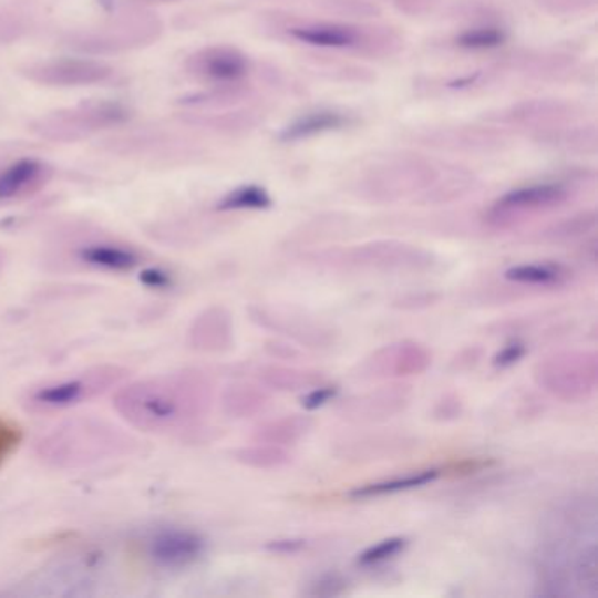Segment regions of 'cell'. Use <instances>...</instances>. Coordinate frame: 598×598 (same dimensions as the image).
I'll use <instances>...</instances> for the list:
<instances>
[{
    "instance_id": "cell-1",
    "label": "cell",
    "mask_w": 598,
    "mask_h": 598,
    "mask_svg": "<svg viewBox=\"0 0 598 598\" xmlns=\"http://www.w3.org/2000/svg\"><path fill=\"white\" fill-rule=\"evenodd\" d=\"M215 384L195 369L150 375L114 393L113 408L141 432L167 434L190 429L212 411Z\"/></svg>"
},
{
    "instance_id": "cell-2",
    "label": "cell",
    "mask_w": 598,
    "mask_h": 598,
    "mask_svg": "<svg viewBox=\"0 0 598 598\" xmlns=\"http://www.w3.org/2000/svg\"><path fill=\"white\" fill-rule=\"evenodd\" d=\"M140 441L106 417L78 416L60 423L35 443V456L56 471H81L127 458Z\"/></svg>"
},
{
    "instance_id": "cell-3",
    "label": "cell",
    "mask_w": 598,
    "mask_h": 598,
    "mask_svg": "<svg viewBox=\"0 0 598 598\" xmlns=\"http://www.w3.org/2000/svg\"><path fill=\"white\" fill-rule=\"evenodd\" d=\"M127 375V367L114 363L89 367L74 374L60 375L56 380L30 386L23 393L22 408L38 416L64 413L106 395L110 390L120 386Z\"/></svg>"
},
{
    "instance_id": "cell-4",
    "label": "cell",
    "mask_w": 598,
    "mask_h": 598,
    "mask_svg": "<svg viewBox=\"0 0 598 598\" xmlns=\"http://www.w3.org/2000/svg\"><path fill=\"white\" fill-rule=\"evenodd\" d=\"M540 390L565 404L590 401L598 388V354L594 350H569L544 357L534 367Z\"/></svg>"
},
{
    "instance_id": "cell-5",
    "label": "cell",
    "mask_w": 598,
    "mask_h": 598,
    "mask_svg": "<svg viewBox=\"0 0 598 598\" xmlns=\"http://www.w3.org/2000/svg\"><path fill=\"white\" fill-rule=\"evenodd\" d=\"M131 116V110L120 102H89L48 114L35 123L34 131L44 140L71 143L107 128L118 127L128 122Z\"/></svg>"
},
{
    "instance_id": "cell-6",
    "label": "cell",
    "mask_w": 598,
    "mask_h": 598,
    "mask_svg": "<svg viewBox=\"0 0 598 598\" xmlns=\"http://www.w3.org/2000/svg\"><path fill=\"white\" fill-rule=\"evenodd\" d=\"M56 266L74 270H95L123 275L143 266L144 257L140 249L106 236H81L71 245L60 248Z\"/></svg>"
},
{
    "instance_id": "cell-7",
    "label": "cell",
    "mask_w": 598,
    "mask_h": 598,
    "mask_svg": "<svg viewBox=\"0 0 598 598\" xmlns=\"http://www.w3.org/2000/svg\"><path fill=\"white\" fill-rule=\"evenodd\" d=\"M162 32V23L155 14L146 11H123L116 22L104 30L72 39V48L89 53L131 50L153 43Z\"/></svg>"
},
{
    "instance_id": "cell-8",
    "label": "cell",
    "mask_w": 598,
    "mask_h": 598,
    "mask_svg": "<svg viewBox=\"0 0 598 598\" xmlns=\"http://www.w3.org/2000/svg\"><path fill=\"white\" fill-rule=\"evenodd\" d=\"M249 317L260 329L279 333L282 338L311 350H330L338 342V330L297 309L281 308V306H276V308L254 306L249 308Z\"/></svg>"
},
{
    "instance_id": "cell-9",
    "label": "cell",
    "mask_w": 598,
    "mask_h": 598,
    "mask_svg": "<svg viewBox=\"0 0 598 598\" xmlns=\"http://www.w3.org/2000/svg\"><path fill=\"white\" fill-rule=\"evenodd\" d=\"M336 264L350 269L374 270V272H422L434 266V257L416 246L404 245L396 240H380L346 251Z\"/></svg>"
},
{
    "instance_id": "cell-10",
    "label": "cell",
    "mask_w": 598,
    "mask_h": 598,
    "mask_svg": "<svg viewBox=\"0 0 598 598\" xmlns=\"http://www.w3.org/2000/svg\"><path fill=\"white\" fill-rule=\"evenodd\" d=\"M434 362V354L417 341H399L383 346L357 367V378L363 381L405 380L422 375Z\"/></svg>"
},
{
    "instance_id": "cell-11",
    "label": "cell",
    "mask_w": 598,
    "mask_h": 598,
    "mask_svg": "<svg viewBox=\"0 0 598 598\" xmlns=\"http://www.w3.org/2000/svg\"><path fill=\"white\" fill-rule=\"evenodd\" d=\"M23 74L39 85L60 86H93L104 85L113 80L114 69L111 65L92 59H56L27 65Z\"/></svg>"
},
{
    "instance_id": "cell-12",
    "label": "cell",
    "mask_w": 598,
    "mask_h": 598,
    "mask_svg": "<svg viewBox=\"0 0 598 598\" xmlns=\"http://www.w3.org/2000/svg\"><path fill=\"white\" fill-rule=\"evenodd\" d=\"M413 395L409 386H381L371 392L348 396L338 405L336 413L350 423H383L404 413Z\"/></svg>"
},
{
    "instance_id": "cell-13",
    "label": "cell",
    "mask_w": 598,
    "mask_h": 598,
    "mask_svg": "<svg viewBox=\"0 0 598 598\" xmlns=\"http://www.w3.org/2000/svg\"><path fill=\"white\" fill-rule=\"evenodd\" d=\"M569 195L567 186L561 183H539V185L522 186L516 190L502 195L489 209L488 221L493 225L513 224L530 213L546 212L560 206Z\"/></svg>"
},
{
    "instance_id": "cell-14",
    "label": "cell",
    "mask_w": 598,
    "mask_h": 598,
    "mask_svg": "<svg viewBox=\"0 0 598 598\" xmlns=\"http://www.w3.org/2000/svg\"><path fill=\"white\" fill-rule=\"evenodd\" d=\"M206 551L203 535L185 528H165L146 543L150 561L161 569L179 570L190 567Z\"/></svg>"
},
{
    "instance_id": "cell-15",
    "label": "cell",
    "mask_w": 598,
    "mask_h": 598,
    "mask_svg": "<svg viewBox=\"0 0 598 598\" xmlns=\"http://www.w3.org/2000/svg\"><path fill=\"white\" fill-rule=\"evenodd\" d=\"M414 447H417V441L409 435L371 434L344 439L342 443H338L333 455L350 464H371V462L401 458L411 453Z\"/></svg>"
},
{
    "instance_id": "cell-16",
    "label": "cell",
    "mask_w": 598,
    "mask_h": 598,
    "mask_svg": "<svg viewBox=\"0 0 598 598\" xmlns=\"http://www.w3.org/2000/svg\"><path fill=\"white\" fill-rule=\"evenodd\" d=\"M53 169L38 158H20L0 165V206L23 203L51 182Z\"/></svg>"
},
{
    "instance_id": "cell-17",
    "label": "cell",
    "mask_w": 598,
    "mask_h": 598,
    "mask_svg": "<svg viewBox=\"0 0 598 598\" xmlns=\"http://www.w3.org/2000/svg\"><path fill=\"white\" fill-rule=\"evenodd\" d=\"M192 76L216 85H233L248 76L249 62L239 50L228 47L204 48L186 62Z\"/></svg>"
},
{
    "instance_id": "cell-18",
    "label": "cell",
    "mask_w": 598,
    "mask_h": 598,
    "mask_svg": "<svg viewBox=\"0 0 598 598\" xmlns=\"http://www.w3.org/2000/svg\"><path fill=\"white\" fill-rule=\"evenodd\" d=\"M188 344L198 353L218 354L233 350V315L224 306L204 309L190 324Z\"/></svg>"
},
{
    "instance_id": "cell-19",
    "label": "cell",
    "mask_w": 598,
    "mask_h": 598,
    "mask_svg": "<svg viewBox=\"0 0 598 598\" xmlns=\"http://www.w3.org/2000/svg\"><path fill=\"white\" fill-rule=\"evenodd\" d=\"M311 429L312 417L308 414H285V416L258 423L251 439L255 443L288 447L299 443L300 439L311 432Z\"/></svg>"
},
{
    "instance_id": "cell-20",
    "label": "cell",
    "mask_w": 598,
    "mask_h": 598,
    "mask_svg": "<svg viewBox=\"0 0 598 598\" xmlns=\"http://www.w3.org/2000/svg\"><path fill=\"white\" fill-rule=\"evenodd\" d=\"M258 383L267 390L282 393L308 392L324 383L323 374L315 369H299L288 365H261L257 371Z\"/></svg>"
},
{
    "instance_id": "cell-21",
    "label": "cell",
    "mask_w": 598,
    "mask_h": 598,
    "mask_svg": "<svg viewBox=\"0 0 598 598\" xmlns=\"http://www.w3.org/2000/svg\"><path fill=\"white\" fill-rule=\"evenodd\" d=\"M269 390L264 384L248 383V381L228 384L221 395L224 413L234 420L257 416L269 405Z\"/></svg>"
},
{
    "instance_id": "cell-22",
    "label": "cell",
    "mask_w": 598,
    "mask_h": 598,
    "mask_svg": "<svg viewBox=\"0 0 598 598\" xmlns=\"http://www.w3.org/2000/svg\"><path fill=\"white\" fill-rule=\"evenodd\" d=\"M290 34L300 43L311 44V47L354 48L359 44V32L351 27L338 25V23H318V25L296 27L290 30Z\"/></svg>"
},
{
    "instance_id": "cell-23",
    "label": "cell",
    "mask_w": 598,
    "mask_h": 598,
    "mask_svg": "<svg viewBox=\"0 0 598 598\" xmlns=\"http://www.w3.org/2000/svg\"><path fill=\"white\" fill-rule=\"evenodd\" d=\"M350 123V116H346L339 111H317V113L303 114L297 122L288 125L279 135V140L285 141V143L308 140L312 135L324 134V132L341 131Z\"/></svg>"
},
{
    "instance_id": "cell-24",
    "label": "cell",
    "mask_w": 598,
    "mask_h": 598,
    "mask_svg": "<svg viewBox=\"0 0 598 598\" xmlns=\"http://www.w3.org/2000/svg\"><path fill=\"white\" fill-rule=\"evenodd\" d=\"M439 476H441L439 468L411 472V474H405V476L392 477V480L378 481V483L359 486V488L350 492V497L354 498V501H365V498L384 497V495H393V493L422 488V486L434 483Z\"/></svg>"
},
{
    "instance_id": "cell-25",
    "label": "cell",
    "mask_w": 598,
    "mask_h": 598,
    "mask_svg": "<svg viewBox=\"0 0 598 598\" xmlns=\"http://www.w3.org/2000/svg\"><path fill=\"white\" fill-rule=\"evenodd\" d=\"M507 281L528 287H560L569 281V269L560 264H522L506 270Z\"/></svg>"
},
{
    "instance_id": "cell-26",
    "label": "cell",
    "mask_w": 598,
    "mask_h": 598,
    "mask_svg": "<svg viewBox=\"0 0 598 598\" xmlns=\"http://www.w3.org/2000/svg\"><path fill=\"white\" fill-rule=\"evenodd\" d=\"M234 460L245 467L257 471H272L290 464L291 455L285 447L257 443L255 446L240 447L233 453Z\"/></svg>"
},
{
    "instance_id": "cell-27",
    "label": "cell",
    "mask_w": 598,
    "mask_h": 598,
    "mask_svg": "<svg viewBox=\"0 0 598 598\" xmlns=\"http://www.w3.org/2000/svg\"><path fill=\"white\" fill-rule=\"evenodd\" d=\"M272 206V198L266 188L257 185L240 186L219 200V212H264Z\"/></svg>"
},
{
    "instance_id": "cell-28",
    "label": "cell",
    "mask_w": 598,
    "mask_h": 598,
    "mask_svg": "<svg viewBox=\"0 0 598 598\" xmlns=\"http://www.w3.org/2000/svg\"><path fill=\"white\" fill-rule=\"evenodd\" d=\"M507 34L498 27H481V29H471L464 34L458 35L456 44L464 50H495L506 43Z\"/></svg>"
},
{
    "instance_id": "cell-29",
    "label": "cell",
    "mask_w": 598,
    "mask_h": 598,
    "mask_svg": "<svg viewBox=\"0 0 598 598\" xmlns=\"http://www.w3.org/2000/svg\"><path fill=\"white\" fill-rule=\"evenodd\" d=\"M405 546H408L405 537H390V539L381 540L371 548H367L357 561L362 567H374V565L384 564V561L395 558L396 555H401Z\"/></svg>"
},
{
    "instance_id": "cell-30",
    "label": "cell",
    "mask_w": 598,
    "mask_h": 598,
    "mask_svg": "<svg viewBox=\"0 0 598 598\" xmlns=\"http://www.w3.org/2000/svg\"><path fill=\"white\" fill-rule=\"evenodd\" d=\"M23 443V429L11 417L0 416V467L17 453Z\"/></svg>"
},
{
    "instance_id": "cell-31",
    "label": "cell",
    "mask_w": 598,
    "mask_h": 598,
    "mask_svg": "<svg viewBox=\"0 0 598 598\" xmlns=\"http://www.w3.org/2000/svg\"><path fill=\"white\" fill-rule=\"evenodd\" d=\"M348 590V581L339 573H324L308 582L302 591L308 597H339Z\"/></svg>"
},
{
    "instance_id": "cell-32",
    "label": "cell",
    "mask_w": 598,
    "mask_h": 598,
    "mask_svg": "<svg viewBox=\"0 0 598 598\" xmlns=\"http://www.w3.org/2000/svg\"><path fill=\"white\" fill-rule=\"evenodd\" d=\"M594 227L595 215L590 213V215L577 216V218L567 219L564 224L556 225L549 233L544 234V237L549 240H569L590 233Z\"/></svg>"
},
{
    "instance_id": "cell-33",
    "label": "cell",
    "mask_w": 598,
    "mask_h": 598,
    "mask_svg": "<svg viewBox=\"0 0 598 598\" xmlns=\"http://www.w3.org/2000/svg\"><path fill=\"white\" fill-rule=\"evenodd\" d=\"M339 388L330 386V384H318V386L308 390V393L302 396V408L308 411H315V409L323 408L324 404H329L330 401L338 395Z\"/></svg>"
},
{
    "instance_id": "cell-34",
    "label": "cell",
    "mask_w": 598,
    "mask_h": 598,
    "mask_svg": "<svg viewBox=\"0 0 598 598\" xmlns=\"http://www.w3.org/2000/svg\"><path fill=\"white\" fill-rule=\"evenodd\" d=\"M527 354V346L523 342L514 341L504 346L495 357H493V367L497 369H507V367L518 363Z\"/></svg>"
},
{
    "instance_id": "cell-35",
    "label": "cell",
    "mask_w": 598,
    "mask_h": 598,
    "mask_svg": "<svg viewBox=\"0 0 598 598\" xmlns=\"http://www.w3.org/2000/svg\"><path fill=\"white\" fill-rule=\"evenodd\" d=\"M462 411H464V405L458 396H444L443 401L435 405L434 417L441 422H450L460 417Z\"/></svg>"
},
{
    "instance_id": "cell-36",
    "label": "cell",
    "mask_w": 598,
    "mask_h": 598,
    "mask_svg": "<svg viewBox=\"0 0 598 598\" xmlns=\"http://www.w3.org/2000/svg\"><path fill=\"white\" fill-rule=\"evenodd\" d=\"M306 546H308V540L291 537V539L269 540L266 544V549L270 553H278V555H297L306 549Z\"/></svg>"
},
{
    "instance_id": "cell-37",
    "label": "cell",
    "mask_w": 598,
    "mask_h": 598,
    "mask_svg": "<svg viewBox=\"0 0 598 598\" xmlns=\"http://www.w3.org/2000/svg\"><path fill=\"white\" fill-rule=\"evenodd\" d=\"M437 293H417V296H408L395 302V308L401 309H423L437 302Z\"/></svg>"
},
{
    "instance_id": "cell-38",
    "label": "cell",
    "mask_w": 598,
    "mask_h": 598,
    "mask_svg": "<svg viewBox=\"0 0 598 598\" xmlns=\"http://www.w3.org/2000/svg\"><path fill=\"white\" fill-rule=\"evenodd\" d=\"M481 357H483V350L481 348H468V350L462 351L453 360L451 367H455V372L467 371V369H472V367H476L480 363Z\"/></svg>"
},
{
    "instance_id": "cell-39",
    "label": "cell",
    "mask_w": 598,
    "mask_h": 598,
    "mask_svg": "<svg viewBox=\"0 0 598 598\" xmlns=\"http://www.w3.org/2000/svg\"><path fill=\"white\" fill-rule=\"evenodd\" d=\"M267 353L279 360H297L300 357L299 351L293 346L282 344V342H267Z\"/></svg>"
},
{
    "instance_id": "cell-40",
    "label": "cell",
    "mask_w": 598,
    "mask_h": 598,
    "mask_svg": "<svg viewBox=\"0 0 598 598\" xmlns=\"http://www.w3.org/2000/svg\"><path fill=\"white\" fill-rule=\"evenodd\" d=\"M144 281L148 282L150 287H165V285H169L171 278L169 276L165 275V272H161V270H146L143 276Z\"/></svg>"
},
{
    "instance_id": "cell-41",
    "label": "cell",
    "mask_w": 598,
    "mask_h": 598,
    "mask_svg": "<svg viewBox=\"0 0 598 598\" xmlns=\"http://www.w3.org/2000/svg\"><path fill=\"white\" fill-rule=\"evenodd\" d=\"M6 266H8V255L0 248V276L4 275Z\"/></svg>"
}]
</instances>
